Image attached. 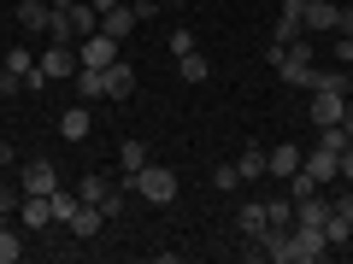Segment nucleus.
Returning <instances> with one entry per match:
<instances>
[{"label": "nucleus", "instance_id": "f257e3e1", "mask_svg": "<svg viewBox=\"0 0 353 264\" xmlns=\"http://www.w3.org/2000/svg\"><path fill=\"white\" fill-rule=\"evenodd\" d=\"M277 76H283L289 88H312V82H318V47H312V36H294L289 47H283Z\"/></svg>", "mask_w": 353, "mask_h": 264}, {"label": "nucleus", "instance_id": "f03ea898", "mask_svg": "<svg viewBox=\"0 0 353 264\" xmlns=\"http://www.w3.org/2000/svg\"><path fill=\"white\" fill-rule=\"evenodd\" d=\"M124 188L136 194V200H148V206H171V200H176V170H171V164H153V159H148V164H141V170L124 182Z\"/></svg>", "mask_w": 353, "mask_h": 264}, {"label": "nucleus", "instance_id": "7ed1b4c3", "mask_svg": "<svg viewBox=\"0 0 353 264\" xmlns=\"http://www.w3.org/2000/svg\"><path fill=\"white\" fill-rule=\"evenodd\" d=\"M41 76H48V82H65V76H77V47L71 41H48V53H41Z\"/></svg>", "mask_w": 353, "mask_h": 264}, {"label": "nucleus", "instance_id": "20e7f679", "mask_svg": "<svg viewBox=\"0 0 353 264\" xmlns=\"http://www.w3.org/2000/svg\"><path fill=\"white\" fill-rule=\"evenodd\" d=\"M112 59H118V41H112V36H101V30L77 41V65H88V71H106Z\"/></svg>", "mask_w": 353, "mask_h": 264}, {"label": "nucleus", "instance_id": "39448f33", "mask_svg": "<svg viewBox=\"0 0 353 264\" xmlns=\"http://www.w3.org/2000/svg\"><path fill=\"white\" fill-rule=\"evenodd\" d=\"M347 94H336V88H312V124L318 129H330V124H341V118H347Z\"/></svg>", "mask_w": 353, "mask_h": 264}, {"label": "nucleus", "instance_id": "423d86ee", "mask_svg": "<svg viewBox=\"0 0 353 264\" xmlns=\"http://www.w3.org/2000/svg\"><path fill=\"white\" fill-rule=\"evenodd\" d=\"M336 24H341V6H330V0H306V12H301L306 36H336Z\"/></svg>", "mask_w": 353, "mask_h": 264}, {"label": "nucleus", "instance_id": "0eeeda50", "mask_svg": "<svg viewBox=\"0 0 353 264\" xmlns=\"http://www.w3.org/2000/svg\"><path fill=\"white\" fill-rule=\"evenodd\" d=\"M18 188H24V194H53V188H59V164H53V159H30L24 176H18Z\"/></svg>", "mask_w": 353, "mask_h": 264}, {"label": "nucleus", "instance_id": "6e6552de", "mask_svg": "<svg viewBox=\"0 0 353 264\" xmlns=\"http://www.w3.org/2000/svg\"><path fill=\"white\" fill-rule=\"evenodd\" d=\"M136 24H141V18H136L130 0H118V6H106V12H101V36H112V41H124Z\"/></svg>", "mask_w": 353, "mask_h": 264}, {"label": "nucleus", "instance_id": "1a4fd4ad", "mask_svg": "<svg viewBox=\"0 0 353 264\" xmlns=\"http://www.w3.org/2000/svg\"><path fill=\"white\" fill-rule=\"evenodd\" d=\"M18 223L24 229H48L53 223V194H24V200H18Z\"/></svg>", "mask_w": 353, "mask_h": 264}, {"label": "nucleus", "instance_id": "9d476101", "mask_svg": "<svg viewBox=\"0 0 353 264\" xmlns=\"http://www.w3.org/2000/svg\"><path fill=\"white\" fill-rule=\"evenodd\" d=\"M130 94H136V65L112 59L106 65V100H130Z\"/></svg>", "mask_w": 353, "mask_h": 264}, {"label": "nucleus", "instance_id": "9b49d317", "mask_svg": "<svg viewBox=\"0 0 353 264\" xmlns=\"http://www.w3.org/2000/svg\"><path fill=\"white\" fill-rule=\"evenodd\" d=\"M301 170L312 176L318 188H324V182H336V170H341V153H330V147H318V153H306V159H301Z\"/></svg>", "mask_w": 353, "mask_h": 264}, {"label": "nucleus", "instance_id": "f8f14e48", "mask_svg": "<svg viewBox=\"0 0 353 264\" xmlns=\"http://www.w3.org/2000/svg\"><path fill=\"white\" fill-rule=\"evenodd\" d=\"M271 229V217H265V200H241V212H236V235L241 241H253V235H265Z\"/></svg>", "mask_w": 353, "mask_h": 264}, {"label": "nucleus", "instance_id": "ddd939ff", "mask_svg": "<svg viewBox=\"0 0 353 264\" xmlns=\"http://www.w3.org/2000/svg\"><path fill=\"white\" fill-rule=\"evenodd\" d=\"M18 24H24L30 36H48V24H53V0H18Z\"/></svg>", "mask_w": 353, "mask_h": 264}, {"label": "nucleus", "instance_id": "4468645a", "mask_svg": "<svg viewBox=\"0 0 353 264\" xmlns=\"http://www.w3.org/2000/svg\"><path fill=\"white\" fill-rule=\"evenodd\" d=\"M236 170H241V182H259V176H271V153L265 147H241Z\"/></svg>", "mask_w": 353, "mask_h": 264}, {"label": "nucleus", "instance_id": "2eb2a0df", "mask_svg": "<svg viewBox=\"0 0 353 264\" xmlns=\"http://www.w3.org/2000/svg\"><path fill=\"white\" fill-rule=\"evenodd\" d=\"M101 223H106V212H101V206H77V217H71V235L77 241H88V235H101Z\"/></svg>", "mask_w": 353, "mask_h": 264}, {"label": "nucleus", "instance_id": "dca6fc26", "mask_svg": "<svg viewBox=\"0 0 353 264\" xmlns=\"http://www.w3.org/2000/svg\"><path fill=\"white\" fill-rule=\"evenodd\" d=\"M88 129H94V118H88V106H71V112L59 118V135H65V141H88Z\"/></svg>", "mask_w": 353, "mask_h": 264}, {"label": "nucleus", "instance_id": "f3484780", "mask_svg": "<svg viewBox=\"0 0 353 264\" xmlns=\"http://www.w3.org/2000/svg\"><path fill=\"white\" fill-rule=\"evenodd\" d=\"M176 76H183V82H194V88H201L206 76H212V65H206L201 53H176Z\"/></svg>", "mask_w": 353, "mask_h": 264}, {"label": "nucleus", "instance_id": "a211bd4d", "mask_svg": "<svg viewBox=\"0 0 353 264\" xmlns=\"http://www.w3.org/2000/svg\"><path fill=\"white\" fill-rule=\"evenodd\" d=\"M77 88H83V100H106V71H88V65H77Z\"/></svg>", "mask_w": 353, "mask_h": 264}, {"label": "nucleus", "instance_id": "6ab92c4d", "mask_svg": "<svg viewBox=\"0 0 353 264\" xmlns=\"http://www.w3.org/2000/svg\"><path fill=\"white\" fill-rule=\"evenodd\" d=\"M118 164H124V182H130V176L148 164V141H124V147H118Z\"/></svg>", "mask_w": 353, "mask_h": 264}, {"label": "nucleus", "instance_id": "aec40b11", "mask_svg": "<svg viewBox=\"0 0 353 264\" xmlns=\"http://www.w3.org/2000/svg\"><path fill=\"white\" fill-rule=\"evenodd\" d=\"M301 159H306L301 147H271V176H294V170H301Z\"/></svg>", "mask_w": 353, "mask_h": 264}, {"label": "nucleus", "instance_id": "412c9836", "mask_svg": "<svg viewBox=\"0 0 353 264\" xmlns=\"http://www.w3.org/2000/svg\"><path fill=\"white\" fill-rule=\"evenodd\" d=\"M106 194H112V182H106V176H94V170H88L83 182H77V200H88V206H101Z\"/></svg>", "mask_w": 353, "mask_h": 264}, {"label": "nucleus", "instance_id": "4be33fe9", "mask_svg": "<svg viewBox=\"0 0 353 264\" xmlns=\"http://www.w3.org/2000/svg\"><path fill=\"white\" fill-rule=\"evenodd\" d=\"M324 241H330V247H347V241H353V217L330 212V223H324Z\"/></svg>", "mask_w": 353, "mask_h": 264}, {"label": "nucleus", "instance_id": "5701e85b", "mask_svg": "<svg viewBox=\"0 0 353 264\" xmlns=\"http://www.w3.org/2000/svg\"><path fill=\"white\" fill-rule=\"evenodd\" d=\"M18 258H24V235L0 223V264H18Z\"/></svg>", "mask_w": 353, "mask_h": 264}, {"label": "nucleus", "instance_id": "b1692460", "mask_svg": "<svg viewBox=\"0 0 353 264\" xmlns=\"http://www.w3.org/2000/svg\"><path fill=\"white\" fill-rule=\"evenodd\" d=\"M77 206H83V200H77V194H65V188H53V223H65V229H71V217H77Z\"/></svg>", "mask_w": 353, "mask_h": 264}, {"label": "nucleus", "instance_id": "393cba45", "mask_svg": "<svg viewBox=\"0 0 353 264\" xmlns=\"http://www.w3.org/2000/svg\"><path fill=\"white\" fill-rule=\"evenodd\" d=\"M0 59H6V71H12V76H30V71H36V53H30V47H12V53H0Z\"/></svg>", "mask_w": 353, "mask_h": 264}, {"label": "nucleus", "instance_id": "a878e982", "mask_svg": "<svg viewBox=\"0 0 353 264\" xmlns=\"http://www.w3.org/2000/svg\"><path fill=\"white\" fill-rule=\"evenodd\" d=\"M294 36H306V30H301V18H294V12H283L277 24H271V41H283V47H289Z\"/></svg>", "mask_w": 353, "mask_h": 264}, {"label": "nucleus", "instance_id": "bb28decb", "mask_svg": "<svg viewBox=\"0 0 353 264\" xmlns=\"http://www.w3.org/2000/svg\"><path fill=\"white\" fill-rule=\"evenodd\" d=\"M265 217H271V229H289L294 223V200H265Z\"/></svg>", "mask_w": 353, "mask_h": 264}, {"label": "nucleus", "instance_id": "cd10ccee", "mask_svg": "<svg viewBox=\"0 0 353 264\" xmlns=\"http://www.w3.org/2000/svg\"><path fill=\"white\" fill-rule=\"evenodd\" d=\"M212 182H218L224 194H236V188H241V170H236V159H230V164H218V170H212Z\"/></svg>", "mask_w": 353, "mask_h": 264}, {"label": "nucleus", "instance_id": "c85d7f7f", "mask_svg": "<svg viewBox=\"0 0 353 264\" xmlns=\"http://www.w3.org/2000/svg\"><path fill=\"white\" fill-rule=\"evenodd\" d=\"M283 182H289V200H301V194H318V182L306 170H294V176H283Z\"/></svg>", "mask_w": 353, "mask_h": 264}, {"label": "nucleus", "instance_id": "c756f323", "mask_svg": "<svg viewBox=\"0 0 353 264\" xmlns=\"http://www.w3.org/2000/svg\"><path fill=\"white\" fill-rule=\"evenodd\" d=\"M171 53H194V36H189V30H183V24L171 30Z\"/></svg>", "mask_w": 353, "mask_h": 264}, {"label": "nucleus", "instance_id": "7c9ffc66", "mask_svg": "<svg viewBox=\"0 0 353 264\" xmlns=\"http://www.w3.org/2000/svg\"><path fill=\"white\" fill-rule=\"evenodd\" d=\"M336 182H347V188H353V147L341 153V170H336Z\"/></svg>", "mask_w": 353, "mask_h": 264}, {"label": "nucleus", "instance_id": "2f4dec72", "mask_svg": "<svg viewBox=\"0 0 353 264\" xmlns=\"http://www.w3.org/2000/svg\"><path fill=\"white\" fill-rule=\"evenodd\" d=\"M336 59H341V65H353V36H336Z\"/></svg>", "mask_w": 353, "mask_h": 264}, {"label": "nucleus", "instance_id": "473e14b6", "mask_svg": "<svg viewBox=\"0 0 353 264\" xmlns=\"http://www.w3.org/2000/svg\"><path fill=\"white\" fill-rule=\"evenodd\" d=\"M336 36H353V12H341V24H336Z\"/></svg>", "mask_w": 353, "mask_h": 264}, {"label": "nucleus", "instance_id": "72a5a7b5", "mask_svg": "<svg viewBox=\"0 0 353 264\" xmlns=\"http://www.w3.org/2000/svg\"><path fill=\"white\" fill-rule=\"evenodd\" d=\"M341 129H347V147H353V106H347V118H341Z\"/></svg>", "mask_w": 353, "mask_h": 264}, {"label": "nucleus", "instance_id": "f704fd0d", "mask_svg": "<svg viewBox=\"0 0 353 264\" xmlns=\"http://www.w3.org/2000/svg\"><path fill=\"white\" fill-rule=\"evenodd\" d=\"M88 6H94V12H106V6H118V0H88Z\"/></svg>", "mask_w": 353, "mask_h": 264}, {"label": "nucleus", "instance_id": "c9c22d12", "mask_svg": "<svg viewBox=\"0 0 353 264\" xmlns=\"http://www.w3.org/2000/svg\"><path fill=\"white\" fill-rule=\"evenodd\" d=\"M347 100H353V76H347Z\"/></svg>", "mask_w": 353, "mask_h": 264}, {"label": "nucleus", "instance_id": "e433bc0d", "mask_svg": "<svg viewBox=\"0 0 353 264\" xmlns=\"http://www.w3.org/2000/svg\"><path fill=\"white\" fill-rule=\"evenodd\" d=\"M0 76H6V59H0Z\"/></svg>", "mask_w": 353, "mask_h": 264}, {"label": "nucleus", "instance_id": "4c0bfd02", "mask_svg": "<svg viewBox=\"0 0 353 264\" xmlns=\"http://www.w3.org/2000/svg\"><path fill=\"white\" fill-rule=\"evenodd\" d=\"M330 6H341V0H330Z\"/></svg>", "mask_w": 353, "mask_h": 264}, {"label": "nucleus", "instance_id": "58836bf2", "mask_svg": "<svg viewBox=\"0 0 353 264\" xmlns=\"http://www.w3.org/2000/svg\"><path fill=\"white\" fill-rule=\"evenodd\" d=\"M347 247H353V241H347Z\"/></svg>", "mask_w": 353, "mask_h": 264}]
</instances>
